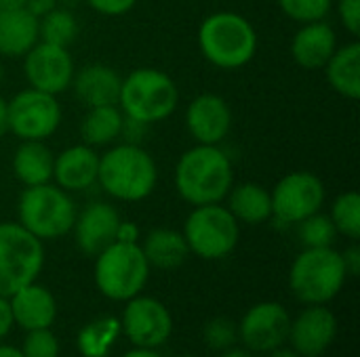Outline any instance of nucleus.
<instances>
[{
  "mask_svg": "<svg viewBox=\"0 0 360 357\" xmlns=\"http://www.w3.org/2000/svg\"><path fill=\"white\" fill-rule=\"evenodd\" d=\"M11 326H13V314H11L8 299L6 297H0V343L11 332Z\"/></svg>",
  "mask_w": 360,
  "mask_h": 357,
  "instance_id": "nucleus-40",
  "label": "nucleus"
},
{
  "mask_svg": "<svg viewBox=\"0 0 360 357\" xmlns=\"http://www.w3.org/2000/svg\"><path fill=\"white\" fill-rule=\"evenodd\" d=\"M124 126V114L118 105H97L86 107V114L80 122L82 143L91 147H110L120 141Z\"/></svg>",
  "mask_w": 360,
  "mask_h": 357,
  "instance_id": "nucleus-26",
  "label": "nucleus"
},
{
  "mask_svg": "<svg viewBox=\"0 0 360 357\" xmlns=\"http://www.w3.org/2000/svg\"><path fill=\"white\" fill-rule=\"evenodd\" d=\"M23 76L30 88L59 97L70 90L76 72L70 48L38 40L23 57Z\"/></svg>",
  "mask_w": 360,
  "mask_h": 357,
  "instance_id": "nucleus-12",
  "label": "nucleus"
},
{
  "mask_svg": "<svg viewBox=\"0 0 360 357\" xmlns=\"http://www.w3.org/2000/svg\"><path fill=\"white\" fill-rule=\"evenodd\" d=\"M257 46V29L240 13L217 11L207 15L198 25L200 55L217 69H243L253 61Z\"/></svg>",
  "mask_w": 360,
  "mask_h": 357,
  "instance_id": "nucleus-3",
  "label": "nucleus"
},
{
  "mask_svg": "<svg viewBox=\"0 0 360 357\" xmlns=\"http://www.w3.org/2000/svg\"><path fill=\"white\" fill-rule=\"evenodd\" d=\"M122 357H162L158 351H154V349H141V347H135V349H131V351H127Z\"/></svg>",
  "mask_w": 360,
  "mask_h": 357,
  "instance_id": "nucleus-42",
  "label": "nucleus"
},
{
  "mask_svg": "<svg viewBox=\"0 0 360 357\" xmlns=\"http://www.w3.org/2000/svg\"><path fill=\"white\" fill-rule=\"evenodd\" d=\"M139 246H141L150 267H158L165 271L181 267L190 255L184 234L169 229V227L152 229L143 238V244H139Z\"/></svg>",
  "mask_w": 360,
  "mask_h": 357,
  "instance_id": "nucleus-27",
  "label": "nucleus"
},
{
  "mask_svg": "<svg viewBox=\"0 0 360 357\" xmlns=\"http://www.w3.org/2000/svg\"><path fill=\"white\" fill-rule=\"evenodd\" d=\"M179 357H194V356H179Z\"/></svg>",
  "mask_w": 360,
  "mask_h": 357,
  "instance_id": "nucleus-48",
  "label": "nucleus"
},
{
  "mask_svg": "<svg viewBox=\"0 0 360 357\" xmlns=\"http://www.w3.org/2000/svg\"><path fill=\"white\" fill-rule=\"evenodd\" d=\"M91 11L103 17H122L131 13L137 4V0H84Z\"/></svg>",
  "mask_w": 360,
  "mask_h": 357,
  "instance_id": "nucleus-36",
  "label": "nucleus"
},
{
  "mask_svg": "<svg viewBox=\"0 0 360 357\" xmlns=\"http://www.w3.org/2000/svg\"><path fill=\"white\" fill-rule=\"evenodd\" d=\"M346 267L342 252L333 246L304 248L291 269L289 286L293 295L308 305H325L333 301L346 284Z\"/></svg>",
  "mask_w": 360,
  "mask_h": 357,
  "instance_id": "nucleus-6",
  "label": "nucleus"
},
{
  "mask_svg": "<svg viewBox=\"0 0 360 357\" xmlns=\"http://www.w3.org/2000/svg\"><path fill=\"white\" fill-rule=\"evenodd\" d=\"M127 339L141 349H156L169 341L173 318L169 309L152 297H133L127 301L122 324Z\"/></svg>",
  "mask_w": 360,
  "mask_h": 357,
  "instance_id": "nucleus-13",
  "label": "nucleus"
},
{
  "mask_svg": "<svg viewBox=\"0 0 360 357\" xmlns=\"http://www.w3.org/2000/svg\"><path fill=\"white\" fill-rule=\"evenodd\" d=\"M8 305L13 314V324L21 326L23 330L51 328L57 318V301L53 292L36 282L11 295Z\"/></svg>",
  "mask_w": 360,
  "mask_h": 357,
  "instance_id": "nucleus-21",
  "label": "nucleus"
},
{
  "mask_svg": "<svg viewBox=\"0 0 360 357\" xmlns=\"http://www.w3.org/2000/svg\"><path fill=\"white\" fill-rule=\"evenodd\" d=\"M268 353H270L268 357H302L300 353H295L293 349H281V347H276V349H272Z\"/></svg>",
  "mask_w": 360,
  "mask_h": 357,
  "instance_id": "nucleus-44",
  "label": "nucleus"
},
{
  "mask_svg": "<svg viewBox=\"0 0 360 357\" xmlns=\"http://www.w3.org/2000/svg\"><path fill=\"white\" fill-rule=\"evenodd\" d=\"M27 0H0V8H21Z\"/></svg>",
  "mask_w": 360,
  "mask_h": 357,
  "instance_id": "nucleus-45",
  "label": "nucleus"
},
{
  "mask_svg": "<svg viewBox=\"0 0 360 357\" xmlns=\"http://www.w3.org/2000/svg\"><path fill=\"white\" fill-rule=\"evenodd\" d=\"M76 204L72 194L53 181L36 187H23L17 198V223L40 242L57 240L72 231L76 221Z\"/></svg>",
  "mask_w": 360,
  "mask_h": 357,
  "instance_id": "nucleus-5",
  "label": "nucleus"
},
{
  "mask_svg": "<svg viewBox=\"0 0 360 357\" xmlns=\"http://www.w3.org/2000/svg\"><path fill=\"white\" fill-rule=\"evenodd\" d=\"M192 255L205 261H219L234 252L240 240V223L224 202L192 206L181 229Z\"/></svg>",
  "mask_w": 360,
  "mask_h": 357,
  "instance_id": "nucleus-8",
  "label": "nucleus"
},
{
  "mask_svg": "<svg viewBox=\"0 0 360 357\" xmlns=\"http://www.w3.org/2000/svg\"><path fill=\"white\" fill-rule=\"evenodd\" d=\"M289 328L291 318L281 303H257L245 314L238 326V339L249 351L268 353L276 347H283V343L289 339Z\"/></svg>",
  "mask_w": 360,
  "mask_h": 357,
  "instance_id": "nucleus-15",
  "label": "nucleus"
},
{
  "mask_svg": "<svg viewBox=\"0 0 360 357\" xmlns=\"http://www.w3.org/2000/svg\"><path fill=\"white\" fill-rule=\"evenodd\" d=\"M44 267L42 242L17 221L0 223V297L36 282Z\"/></svg>",
  "mask_w": 360,
  "mask_h": 357,
  "instance_id": "nucleus-9",
  "label": "nucleus"
},
{
  "mask_svg": "<svg viewBox=\"0 0 360 357\" xmlns=\"http://www.w3.org/2000/svg\"><path fill=\"white\" fill-rule=\"evenodd\" d=\"M53 162L55 154L44 141H19L11 168L23 187H36L53 181Z\"/></svg>",
  "mask_w": 360,
  "mask_h": 357,
  "instance_id": "nucleus-24",
  "label": "nucleus"
},
{
  "mask_svg": "<svg viewBox=\"0 0 360 357\" xmlns=\"http://www.w3.org/2000/svg\"><path fill=\"white\" fill-rule=\"evenodd\" d=\"M338 46V34L327 19L302 23L291 38V57L304 69H323Z\"/></svg>",
  "mask_w": 360,
  "mask_h": 357,
  "instance_id": "nucleus-19",
  "label": "nucleus"
},
{
  "mask_svg": "<svg viewBox=\"0 0 360 357\" xmlns=\"http://www.w3.org/2000/svg\"><path fill=\"white\" fill-rule=\"evenodd\" d=\"M232 109L221 95L200 93L196 95L184 114V124L194 143L221 145L232 130Z\"/></svg>",
  "mask_w": 360,
  "mask_h": 357,
  "instance_id": "nucleus-14",
  "label": "nucleus"
},
{
  "mask_svg": "<svg viewBox=\"0 0 360 357\" xmlns=\"http://www.w3.org/2000/svg\"><path fill=\"white\" fill-rule=\"evenodd\" d=\"M120 332V322L116 318H103L86 324L78 332V349L84 357H105Z\"/></svg>",
  "mask_w": 360,
  "mask_h": 357,
  "instance_id": "nucleus-28",
  "label": "nucleus"
},
{
  "mask_svg": "<svg viewBox=\"0 0 360 357\" xmlns=\"http://www.w3.org/2000/svg\"><path fill=\"white\" fill-rule=\"evenodd\" d=\"M221 357H253V353L247 349H228V351H224Z\"/></svg>",
  "mask_w": 360,
  "mask_h": 357,
  "instance_id": "nucleus-46",
  "label": "nucleus"
},
{
  "mask_svg": "<svg viewBox=\"0 0 360 357\" xmlns=\"http://www.w3.org/2000/svg\"><path fill=\"white\" fill-rule=\"evenodd\" d=\"M272 219L278 225H297L310 215L323 210L327 200L325 183L310 170H293L270 189Z\"/></svg>",
  "mask_w": 360,
  "mask_h": 357,
  "instance_id": "nucleus-11",
  "label": "nucleus"
},
{
  "mask_svg": "<svg viewBox=\"0 0 360 357\" xmlns=\"http://www.w3.org/2000/svg\"><path fill=\"white\" fill-rule=\"evenodd\" d=\"M40 40V19L25 6L0 8V57L19 59Z\"/></svg>",
  "mask_w": 360,
  "mask_h": 357,
  "instance_id": "nucleus-22",
  "label": "nucleus"
},
{
  "mask_svg": "<svg viewBox=\"0 0 360 357\" xmlns=\"http://www.w3.org/2000/svg\"><path fill=\"white\" fill-rule=\"evenodd\" d=\"M8 135V101L0 95V139Z\"/></svg>",
  "mask_w": 360,
  "mask_h": 357,
  "instance_id": "nucleus-41",
  "label": "nucleus"
},
{
  "mask_svg": "<svg viewBox=\"0 0 360 357\" xmlns=\"http://www.w3.org/2000/svg\"><path fill=\"white\" fill-rule=\"evenodd\" d=\"M281 11L295 23L323 21L333 11V0H276Z\"/></svg>",
  "mask_w": 360,
  "mask_h": 357,
  "instance_id": "nucleus-32",
  "label": "nucleus"
},
{
  "mask_svg": "<svg viewBox=\"0 0 360 357\" xmlns=\"http://www.w3.org/2000/svg\"><path fill=\"white\" fill-rule=\"evenodd\" d=\"M329 219L333 221L338 236H344L352 242L360 238V196L359 191L350 189L340 194L329 210Z\"/></svg>",
  "mask_w": 360,
  "mask_h": 357,
  "instance_id": "nucleus-30",
  "label": "nucleus"
},
{
  "mask_svg": "<svg viewBox=\"0 0 360 357\" xmlns=\"http://www.w3.org/2000/svg\"><path fill=\"white\" fill-rule=\"evenodd\" d=\"M333 6L340 15V21L344 29L352 36L359 38L360 34V0H333Z\"/></svg>",
  "mask_w": 360,
  "mask_h": 357,
  "instance_id": "nucleus-35",
  "label": "nucleus"
},
{
  "mask_svg": "<svg viewBox=\"0 0 360 357\" xmlns=\"http://www.w3.org/2000/svg\"><path fill=\"white\" fill-rule=\"evenodd\" d=\"M122 76L105 63H86L74 72L72 90L84 107L118 105Z\"/></svg>",
  "mask_w": 360,
  "mask_h": 357,
  "instance_id": "nucleus-20",
  "label": "nucleus"
},
{
  "mask_svg": "<svg viewBox=\"0 0 360 357\" xmlns=\"http://www.w3.org/2000/svg\"><path fill=\"white\" fill-rule=\"evenodd\" d=\"M329 86L344 99L356 101L360 97V42L338 46L327 65L323 67Z\"/></svg>",
  "mask_w": 360,
  "mask_h": 357,
  "instance_id": "nucleus-25",
  "label": "nucleus"
},
{
  "mask_svg": "<svg viewBox=\"0 0 360 357\" xmlns=\"http://www.w3.org/2000/svg\"><path fill=\"white\" fill-rule=\"evenodd\" d=\"M175 191L190 206L219 204L234 185V164L221 145H200L186 149L173 170Z\"/></svg>",
  "mask_w": 360,
  "mask_h": 357,
  "instance_id": "nucleus-1",
  "label": "nucleus"
},
{
  "mask_svg": "<svg viewBox=\"0 0 360 357\" xmlns=\"http://www.w3.org/2000/svg\"><path fill=\"white\" fill-rule=\"evenodd\" d=\"M21 353L23 357H59V341L49 328L27 330Z\"/></svg>",
  "mask_w": 360,
  "mask_h": 357,
  "instance_id": "nucleus-34",
  "label": "nucleus"
},
{
  "mask_svg": "<svg viewBox=\"0 0 360 357\" xmlns=\"http://www.w3.org/2000/svg\"><path fill=\"white\" fill-rule=\"evenodd\" d=\"M338 335V320L325 305H310L289 328V341L295 353L304 357L323 356Z\"/></svg>",
  "mask_w": 360,
  "mask_h": 357,
  "instance_id": "nucleus-17",
  "label": "nucleus"
},
{
  "mask_svg": "<svg viewBox=\"0 0 360 357\" xmlns=\"http://www.w3.org/2000/svg\"><path fill=\"white\" fill-rule=\"evenodd\" d=\"M120 223V215L114 204L97 200L86 204L80 213H76L74 221V240L82 255L97 257L103 248L116 242V229Z\"/></svg>",
  "mask_w": 360,
  "mask_h": 357,
  "instance_id": "nucleus-16",
  "label": "nucleus"
},
{
  "mask_svg": "<svg viewBox=\"0 0 360 357\" xmlns=\"http://www.w3.org/2000/svg\"><path fill=\"white\" fill-rule=\"evenodd\" d=\"M202 339L211 349L228 351L238 341V326L228 318H215V320L207 322V326L202 330Z\"/></svg>",
  "mask_w": 360,
  "mask_h": 357,
  "instance_id": "nucleus-33",
  "label": "nucleus"
},
{
  "mask_svg": "<svg viewBox=\"0 0 360 357\" xmlns=\"http://www.w3.org/2000/svg\"><path fill=\"white\" fill-rule=\"evenodd\" d=\"M139 238H141V231H139V225L133 223V221H122L118 223V229H116V242H124V244H139Z\"/></svg>",
  "mask_w": 360,
  "mask_h": 357,
  "instance_id": "nucleus-37",
  "label": "nucleus"
},
{
  "mask_svg": "<svg viewBox=\"0 0 360 357\" xmlns=\"http://www.w3.org/2000/svg\"><path fill=\"white\" fill-rule=\"evenodd\" d=\"M4 82V65L0 63V84Z\"/></svg>",
  "mask_w": 360,
  "mask_h": 357,
  "instance_id": "nucleus-47",
  "label": "nucleus"
},
{
  "mask_svg": "<svg viewBox=\"0 0 360 357\" xmlns=\"http://www.w3.org/2000/svg\"><path fill=\"white\" fill-rule=\"evenodd\" d=\"M99 154L86 143H76L59 154L53 162V183L68 194H80L97 185Z\"/></svg>",
  "mask_w": 360,
  "mask_h": 357,
  "instance_id": "nucleus-18",
  "label": "nucleus"
},
{
  "mask_svg": "<svg viewBox=\"0 0 360 357\" xmlns=\"http://www.w3.org/2000/svg\"><path fill=\"white\" fill-rule=\"evenodd\" d=\"M59 6V0H27L25 8L34 15V17H44L46 13H51L53 8Z\"/></svg>",
  "mask_w": 360,
  "mask_h": 357,
  "instance_id": "nucleus-39",
  "label": "nucleus"
},
{
  "mask_svg": "<svg viewBox=\"0 0 360 357\" xmlns=\"http://www.w3.org/2000/svg\"><path fill=\"white\" fill-rule=\"evenodd\" d=\"M61 120L63 109L55 95L27 86L8 99V133L19 141H46Z\"/></svg>",
  "mask_w": 360,
  "mask_h": 357,
  "instance_id": "nucleus-10",
  "label": "nucleus"
},
{
  "mask_svg": "<svg viewBox=\"0 0 360 357\" xmlns=\"http://www.w3.org/2000/svg\"><path fill=\"white\" fill-rule=\"evenodd\" d=\"M0 357H23V353H21V349H17V347L2 345V343H0Z\"/></svg>",
  "mask_w": 360,
  "mask_h": 357,
  "instance_id": "nucleus-43",
  "label": "nucleus"
},
{
  "mask_svg": "<svg viewBox=\"0 0 360 357\" xmlns=\"http://www.w3.org/2000/svg\"><path fill=\"white\" fill-rule=\"evenodd\" d=\"M342 259H344L346 274H348V276H359L360 274V248L356 246V242H354L352 246H348V248L342 252Z\"/></svg>",
  "mask_w": 360,
  "mask_h": 357,
  "instance_id": "nucleus-38",
  "label": "nucleus"
},
{
  "mask_svg": "<svg viewBox=\"0 0 360 357\" xmlns=\"http://www.w3.org/2000/svg\"><path fill=\"white\" fill-rule=\"evenodd\" d=\"M150 263L139 244L112 242L95 257L97 290L112 301H129L148 284Z\"/></svg>",
  "mask_w": 360,
  "mask_h": 357,
  "instance_id": "nucleus-7",
  "label": "nucleus"
},
{
  "mask_svg": "<svg viewBox=\"0 0 360 357\" xmlns=\"http://www.w3.org/2000/svg\"><path fill=\"white\" fill-rule=\"evenodd\" d=\"M224 202L240 225H262L272 219L270 189H266L259 183L253 181L234 183Z\"/></svg>",
  "mask_w": 360,
  "mask_h": 357,
  "instance_id": "nucleus-23",
  "label": "nucleus"
},
{
  "mask_svg": "<svg viewBox=\"0 0 360 357\" xmlns=\"http://www.w3.org/2000/svg\"><path fill=\"white\" fill-rule=\"evenodd\" d=\"M97 185L116 202H143L158 185V164L139 143H114L99 154Z\"/></svg>",
  "mask_w": 360,
  "mask_h": 357,
  "instance_id": "nucleus-2",
  "label": "nucleus"
},
{
  "mask_svg": "<svg viewBox=\"0 0 360 357\" xmlns=\"http://www.w3.org/2000/svg\"><path fill=\"white\" fill-rule=\"evenodd\" d=\"M80 25L76 15L68 6H57L44 17H40V40L57 46L70 48V44L78 38Z\"/></svg>",
  "mask_w": 360,
  "mask_h": 357,
  "instance_id": "nucleus-29",
  "label": "nucleus"
},
{
  "mask_svg": "<svg viewBox=\"0 0 360 357\" xmlns=\"http://www.w3.org/2000/svg\"><path fill=\"white\" fill-rule=\"evenodd\" d=\"M179 105L177 82L158 67H137L122 78L118 107L124 118L152 126L165 122Z\"/></svg>",
  "mask_w": 360,
  "mask_h": 357,
  "instance_id": "nucleus-4",
  "label": "nucleus"
},
{
  "mask_svg": "<svg viewBox=\"0 0 360 357\" xmlns=\"http://www.w3.org/2000/svg\"><path fill=\"white\" fill-rule=\"evenodd\" d=\"M297 236L304 248H327L335 244L338 229L333 221L329 219V215H323L319 210L297 223Z\"/></svg>",
  "mask_w": 360,
  "mask_h": 357,
  "instance_id": "nucleus-31",
  "label": "nucleus"
}]
</instances>
